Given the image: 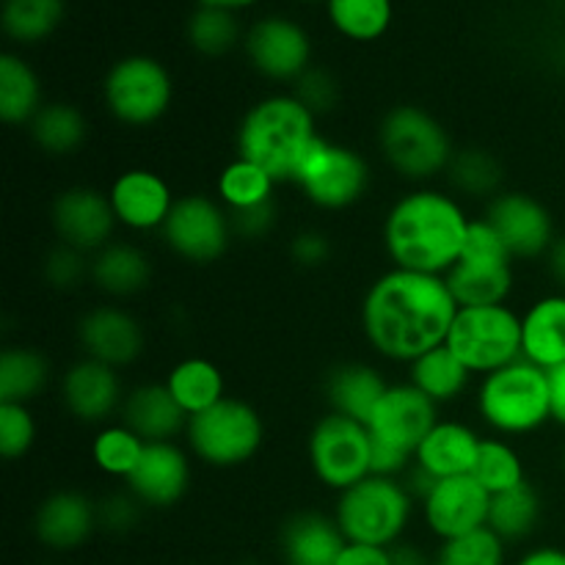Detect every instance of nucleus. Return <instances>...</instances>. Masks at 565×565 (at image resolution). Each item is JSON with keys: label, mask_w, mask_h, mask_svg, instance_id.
Wrapping results in <instances>:
<instances>
[{"label": "nucleus", "mask_w": 565, "mask_h": 565, "mask_svg": "<svg viewBox=\"0 0 565 565\" xmlns=\"http://www.w3.org/2000/svg\"><path fill=\"white\" fill-rule=\"evenodd\" d=\"M458 309L445 276L390 268L364 292L359 326L375 356L408 367L445 345Z\"/></svg>", "instance_id": "nucleus-1"}, {"label": "nucleus", "mask_w": 565, "mask_h": 565, "mask_svg": "<svg viewBox=\"0 0 565 565\" xmlns=\"http://www.w3.org/2000/svg\"><path fill=\"white\" fill-rule=\"evenodd\" d=\"M472 215L452 191L417 185L390 204L381 243L392 268L447 276L458 265Z\"/></svg>", "instance_id": "nucleus-2"}, {"label": "nucleus", "mask_w": 565, "mask_h": 565, "mask_svg": "<svg viewBox=\"0 0 565 565\" xmlns=\"http://www.w3.org/2000/svg\"><path fill=\"white\" fill-rule=\"evenodd\" d=\"M318 116L296 94H268L243 114L235 147L241 158L263 166L276 182H296L303 160L320 141Z\"/></svg>", "instance_id": "nucleus-3"}, {"label": "nucleus", "mask_w": 565, "mask_h": 565, "mask_svg": "<svg viewBox=\"0 0 565 565\" xmlns=\"http://www.w3.org/2000/svg\"><path fill=\"white\" fill-rule=\"evenodd\" d=\"M478 419L502 439H524L552 423L550 373L527 359L478 379L475 386Z\"/></svg>", "instance_id": "nucleus-4"}, {"label": "nucleus", "mask_w": 565, "mask_h": 565, "mask_svg": "<svg viewBox=\"0 0 565 565\" xmlns=\"http://www.w3.org/2000/svg\"><path fill=\"white\" fill-rule=\"evenodd\" d=\"M379 152L392 174L417 185H430L452 163V138L447 127L419 105H395L379 125Z\"/></svg>", "instance_id": "nucleus-5"}, {"label": "nucleus", "mask_w": 565, "mask_h": 565, "mask_svg": "<svg viewBox=\"0 0 565 565\" xmlns=\"http://www.w3.org/2000/svg\"><path fill=\"white\" fill-rule=\"evenodd\" d=\"M417 508V500L406 489L403 478L370 475L362 483L337 494L331 516L351 544H373L392 550L406 539Z\"/></svg>", "instance_id": "nucleus-6"}, {"label": "nucleus", "mask_w": 565, "mask_h": 565, "mask_svg": "<svg viewBox=\"0 0 565 565\" xmlns=\"http://www.w3.org/2000/svg\"><path fill=\"white\" fill-rule=\"evenodd\" d=\"M265 434L263 414L243 397L226 395L213 408L188 419L185 447L202 467L237 469L259 456Z\"/></svg>", "instance_id": "nucleus-7"}, {"label": "nucleus", "mask_w": 565, "mask_h": 565, "mask_svg": "<svg viewBox=\"0 0 565 565\" xmlns=\"http://www.w3.org/2000/svg\"><path fill=\"white\" fill-rule=\"evenodd\" d=\"M103 105L121 127L143 130L163 119L174 105L169 66L147 53H132L110 64L103 77Z\"/></svg>", "instance_id": "nucleus-8"}, {"label": "nucleus", "mask_w": 565, "mask_h": 565, "mask_svg": "<svg viewBox=\"0 0 565 565\" xmlns=\"http://www.w3.org/2000/svg\"><path fill=\"white\" fill-rule=\"evenodd\" d=\"M445 345L475 379L497 373L522 359V312L511 303L461 307Z\"/></svg>", "instance_id": "nucleus-9"}, {"label": "nucleus", "mask_w": 565, "mask_h": 565, "mask_svg": "<svg viewBox=\"0 0 565 565\" xmlns=\"http://www.w3.org/2000/svg\"><path fill=\"white\" fill-rule=\"evenodd\" d=\"M292 185L303 193L312 207L323 213H342V210L356 207L367 196L373 185V169L359 149L320 138L309 158L303 160Z\"/></svg>", "instance_id": "nucleus-10"}, {"label": "nucleus", "mask_w": 565, "mask_h": 565, "mask_svg": "<svg viewBox=\"0 0 565 565\" xmlns=\"http://www.w3.org/2000/svg\"><path fill=\"white\" fill-rule=\"evenodd\" d=\"M370 452H373V439H370L367 425L342 417V414L326 412L309 430V469L315 480L334 494H342L373 475Z\"/></svg>", "instance_id": "nucleus-11"}, {"label": "nucleus", "mask_w": 565, "mask_h": 565, "mask_svg": "<svg viewBox=\"0 0 565 565\" xmlns=\"http://www.w3.org/2000/svg\"><path fill=\"white\" fill-rule=\"evenodd\" d=\"M163 246L188 265H213L230 252L235 241L232 215L224 204L207 193L177 196L169 221L160 230Z\"/></svg>", "instance_id": "nucleus-12"}, {"label": "nucleus", "mask_w": 565, "mask_h": 565, "mask_svg": "<svg viewBox=\"0 0 565 565\" xmlns=\"http://www.w3.org/2000/svg\"><path fill=\"white\" fill-rule=\"evenodd\" d=\"M243 53L252 70L270 83H296L315 66L312 36L287 14H265L252 22L243 39Z\"/></svg>", "instance_id": "nucleus-13"}, {"label": "nucleus", "mask_w": 565, "mask_h": 565, "mask_svg": "<svg viewBox=\"0 0 565 565\" xmlns=\"http://www.w3.org/2000/svg\"><path fill=\"white\" fill-rule=\"evenodd\" d=\"M483 218L502 237L505 248L516 263L544 259L555 246L557 230L550 207L541 199L524 191H500L486 202Z\"/></svg>", "instance_id": "nucleus-14"}, {"label": "nucleus", "mask_w": 565, "mask_h": 565, "mask_svg": "<svg viewBox=\"0 0 565 565\" xmlns=\"http://www.w3.org/2000/svg\"><path fill=\"white\" fill-rule=\"evenodd\" d=\"M50 226L61 246L77 248L88 257L114 243L119 230L108 193L92 185L64 188L50 204Z\"/></svg>", "instance_id": "nucleus-15"}, {"label": "nucleus", "mask_w": 565, "mask_h": 565, "mask_svg": "<svg viewBox=\"0 0 565 565\" xmlns=\"http://www.w3.org/2000/svg\"><path fill=\"white\" fill-rule=\"evenodd\" d=\"M125 395L127 390L119 370L88 356L75 359L58 379L61 406L75 423L88 425V428H103L114 423L116 414L121 412Z\"/></svg>", "instance_id": "nucleus-16"}, {"label": "nucleus", "mask_w": 565, "mask_h": 565, "mask_svg": "<svg viewBox=\"0 0 565 565\" xmlns=\"http://www.w3.org/2000/svg\"><path fill=\"white\" fill-rule=\"evenodd\" d=\"M75 337L83 356L108 364L119 373L132 367L147 348L141 320L116 301L97 303L83 312L75 326Z\"/></svg>", "instance_id": "nucleus-17"}, {"label": "nucleus", "mask_w": 565, "mask_h": 565, "mask_svg": "<svg viewBox=\"0 0 565 565\" xmlns=\"http://www.w3.org/2000/svg\"><path fill=\"white\" fill-rule=\"evenodd\" d=\"M105 193H108L119 230L132 232V235H154L163 230L177 204L169 180L143 166L119 171Z\"/></svg>", "instance_id": "nucleus-18"}, {"label": "nucleus", "mask_w": 565, "mask_h": 565, "mask_svg": "<svg viewBox=\"0 0 565 565\" xmlns=\"http://www.w3.org/2000/svg\"><path fill=\"white\" fill-rule=\"evenodd\" d=\"M489 511L491 494L472 475L439 480L430 489V494L419 502V516H423L425 530L439 544L489 527Z\"/></svg>", "instance_id": "nucleus-19"}, {"label": "nucleus", "mask_w": 565, "mask_h": 565, "mask_svg": "<svg viewBox=\"0 0 565 565\" xmlns=\"http://www.w3.org/2000/svg\"><path fill=\"white\" fill-rule=\"evenodd\" d=\"M439 406L408 381L390 384L367 419V430L381 445L414 456L428 430L439 423Z\"/></svg>", "instance_id": "nucleus-20"}, {"label": "nucleus", "mask_w": 565, "mask_h": 565, "mask_svg": "<svg viewBox=\"0 0 565 565\" xmlns=\"http://www.w3.org/2000/svg\"><path fill=\"white\" fill-rule=\"evenodd\" d=\"M193 480V456L177 441H152L125 489L143 505V511H169L185 500Z\"/></svg>", "instance_id": "nucleus-21"}, {"label": "nucleus", "mask_w": 565, "mask_h": 565, "mask_svg": "<svg viewBox=\"0 0 565 565\" xmlns=\"http://www.w3.org/2000/svg\"><path fill=\"white\" fill-rule=\"evenodd\" d=\"M97 530V500L81 489L53 491L33 511V539L55 555L83 550Z\"/></svg>", "instance_id": "nucleus-22"}, {"label": "nucleus", "mask_w": 565, "mask_h": 565, "mask_svg": "<svg viewBox=\"0 0 565 565\" xmlns=\"http://www.w3.org/2000/svg\"><path fill=\"white\" fill-rule=\"evenodd\" d=\"M345 544V535L331 513H292L279 530L281 565H337Z\"/></svg>", "instance_id": "nucleus-23"}, {"label": "nucleus", "mask_w": 565, "mask_h": 565, "mask_svg": "<svg viewBox=\"0 0 565 565\" xmlns=\"http://www.w3.org/2000/svg\"><path fill=\"white\" fill-rule=\"evenodd\" d=\"M480 445H483V436L472 425L463 419L441 417L414 452V463L436 480L463 478V475H472Z\"/></svg>", "instance_id": "nucleus-24"}, {"label": "nucleus", "mask_w": 565, "mask_h": 565, "mask_svg": "<svg viewBox=\"0 0 565 565\" xmlns=\"http://www.w3.org/2000/svg\"><path fill=\"white\" fill-rule=\"evenodd\" d=\"M119 419L136 430L147 445L152 441H177L185 436L188 417L174 403L163 381H141L130 386L121 403Z\"/></svg>", "instance_id": "nucleus-25"}, {"label": "nucleus", "mask_w": 565, "mask_h": 565, "mask_svg": "<svg viewBox=\"0 0 565 565\" xmlns=\"http://www.w3.org/2000/svg\"><path fill=\"white\" fill-rule=\"evenodd\" d=\"M154 265L138 243L114 241L92 257V285L110 301L136 298L152 285Z\"/></svg>", "instance_id": "nucleus-26"}, {"label": "nucleus", "mask_w": 565, "mask_h": 565, "mask_svg": "<svg viewBox=\"0 0 565 565\" xmlns=\"http://www.w3.org/2000/svg\"><path fill=\"white\" fill-rule=\"evenodd\" d=\"M522 359L541 370L565 364V292L535 298L522 312Z\"/></svg>", "instance_id": "nucleus-27"}, {"label": "nucleus", "mask_w": 565, "mask_h": 565, "mask_svg": "<svg viewBox=\"0 0 565 565\" xmlns=\"http://www.w3.org/2000/svg\"><path fill=\"white\" fill-rule=\"evenodd\" d=\"M386 390H390V381L375 364L342 362L326 379V403H329V412L367 425L370 414Z\"/></svg>", "instance_id": "nucleus-28"}, {"label": "nucleus", "mask_w": 565, "mask_h": 565, "mask_svg": "<svg viewBox=\"0 0 565 565\" xmlns=\"http://www.w3.org/2000/svg\"><path fill=\"white\" fill-rule=\"evenodd\" d=\"M163 384L188 419L207 412L226 397L224 370L213 359L204 356H185L171 364Z\"/></svg>", "instance_id": "nucleus-29"}, {"label": "nucleus", "mask_w": 565, "mask_h": 565, "mask_svg": "<svg viewBox=\"0 0 565 565\" xmlns=\"http://www.w3.org/2000/svg\"><path fill=\"white\" fill-rule=\"evenodd\" d=\"M516 263H480L458 259L456 268L445 276L458 307H500L508 303L516 287Z\"/></svg>", "instance_id": "nucleus-30"}, {"label": "nucleus", "mask_w": 565, "mask_h": 565, "mask_svg": "<svg viewBox=\"0 0 565 565\" xmlns=\"http://www.w3.org/2000/svg\"><path fill=\"white\" fill-rule=\"evenodd\" d=\"M44 108V86L31 61L20 53L0 55V119L9 127H28Z\"/></svg>", "instance_id": "nucleus-31"}, {"label": "nucleus", "mask_w": 565, "mask_h": 565, "mask_svg": "<svg viewBox=\"0 0 565 565\" xmlns=\"http://www.w3.org/2000/svg\"><path fill=\"white\" fill-rule=\"evenodd\" d=\"M28 138L39 152L50 158H70L88 141V119L77 105L64 99L44 103V108L28 125Z\"/></svg>", "instance_id": "nucleus-32"}, {"label": "nucleus", "mask_w": 565, "mask_h": 565, "mask_svg": "<svg viewBox=\"0 0 565 565\" xmlns=\"http://www.w3.org/2000/svg\"><path fill=\"white\" fill-rule=\"evenodd\" d=\"M53 384V364L39 348L11 345L0 353V403L31 406Z\"/></svg>", "instance_id": "nucleus-33"}, {"label": "nucleus", "mask_w": 565, "mask_h": 565, "mask_svg": "<svg viewBox=\"0 0 565 565\" xmlns=\"http://www.w3.org/2000/svg\"><path fill=\"white\" fill-rule=\"evenodd\" d=\"M406 381L441 408L461 401L469 392V386H472L475 375L463 367V362L450 348L439 345L425 353V356H419L417 362L408 364Z\"/></svg>", "instance_id": "nucleus-34"}, {"label": "nucleus", "mask_w": 565, "mask_h": 565, "mask_svg": "<svg viewBox=\"0 0 565 565\" xmlns=\"http://www.w3.org/2000/svg\"><path fill=\"white\" fill-rule=\"evenodd\" d=\"M276 188H279V182L263 166L241 158V154H235L215 177V199L230 210V215L274 204Z\"/></svg>", "instance_id": "nucleus-35"}, {"label": "nucleus", "mask_w": 565, "mask_h": 565, "mask_svg": "<svg viewBox=\"0 0 565 565\" xmlns=\"http://www.w3.org/2000/svg\"><path fill=\"white\" fill-rule=\"evenodd\" d=\"M541 516H544V502H541L539 489L527 480L519 489L491 497L489 530L500 535L508 546H516L533 539Z\"/></svg>", "instance_id": "nucleus-36"}, {"label": "nucleus", "mask_w": 565, "mask_h": 565, "mask_svg": "<svg viewBox=\"0 0 565 565\" xmlns=\"http://www.w3.org/2000/svg\"><path fill=\"white\" fill-rule=\"evenodd\" d=\"M143 450H147V441L136 430L127 428L121 419H116V423H108L94 430L92 445H88V458H92L94 469L99 475L127 483L138 463H141Z\"/></svg>", "instance_id": "nucleus-37"}, {"label": "nucleus", "mask_w": 565, "mask_h": 565, "mask_svg": "<svg viewBox=\"0 0 565 565\" xmlns=\"http://www.w3.org/2000/svg\"><path fill=\"white\" fill-rule=\"evenodd\" d=\"M66 17V0H3L0 25L14 44H39L53 36Z\"/></svg>", "instance_id": "nucleus-38"}, {"label": "nucleus", "mask_w": 565, "mask_h": 565, "mask_svg": "<svg viewBox=\"0 0 565 565\" xmlns=\"http://www.w3.org/2000/svg\"><path fill=\"white\" fill-rule=\"evenodd\" d=\"M331 28L348 42H379L395 20L392 0H326Z\"/></svg>", "instance_id": "nucleus-39"}, {"label": "nucleus", "mask_w": 565, "mask_h": 565, "mask_svg": "<svg viewBox=\"0 0 565 565\" xmlns=\"http://www.w3.org/2000/svg\"><path fill=\"white\" fill-rule=\"evenodd\" d=\"M447 182L450 191L458 199H480V202H491L502 188V166L500 160L483 147H467L456 149L452 163L447 169Z\"/></svg>", "instance_id": "nucleus-40"}, {"label": "nucleus", "mask_w": 565, "mask_h": 565, "mask_svg": "<svg viewBox=\"0 0 565 565\" xmlns=\"http://www.w3.org/2000/svg\"><path fill=\"white\" fill-rule=\"evenodd\" d=\"M188 44L204 58H221L230 55L237 44H243L246 31H243L237 11L215 9V6H196L185 25Z\"/></svg>", "instance_id": "nucleus-41"}, {"label": "nucleus", "mask_w": 565, "mask_h": 565, "mask_svg": "<svg viewBox=\"0 0 565 565\" xmlns=\"http://www.w3.org/2000/svg\"><path fill=\"white\" fill-rule=\"evenodd\" d=\"M472 478L478 480L491 497L519 489V486L530 480L522 452L516 450V445H513L511 439H502V436H483V445H480Z\"/></svg>", "instance_id": "nucleus-42"}, {"label": "nucleus", "mask_w": 565, "mask_h": 565, "mask_svg": "<svg viewBox=\"0 0 565 565\" xmlns=\"http://www.w3.org/2000/svg\"><path fill=\"white\" fill-rule=\"evenodd\" d=\"M508 550L511 546L500 535L483 527L439 544L434 565H511L508 563Z\"/></svg>", "instance_id": "nucleus-43"}, {"label": "nucleus", "mask_w": 565, "mask_h": 565, "mask_svg": "<svg viewBox=\"0 0 565 565\" xmlns=\"http://www.w3.org/2000/svg\"><path fill=\"white\" fill-rule=\"evenodd\" d=\"M36 436L39 425L31 406L0 403V456L6 461H22L36 445Z\"/></svg>", "instance_id": "nucleus-44"}, {"label": "nucleus", "mask_w": 565, "mask_h": 565, "mask_svg": "<svg viewBox=\"0 0 565 565\" xmlns=\"http://www.w3.org/2000/svg\"><path fill=\"white\" fill-rule=\"evenodd\" d=\"M42 276L44 285L53 287V290L72 292L81 285H86V281H92V257L77 252V248L55 243L47 252V257H44Z\"/></svg>", "instance_id": "nucleus-45"}, {"label": "nucleus", "mask_w": 565, "mask_h": 565, "mask_svg": "<svg viewBox=\"0 0 565 565\" xmlns=\"http://www.w3.org/2000/svg\"><path fill=\"white\" fill-rule=\"evenodd\" d=\"M292 94L312 110L315 116H323L329 110H334L337 99H340V86H337L334 75L323 66H312L309 72H303L296 83H292Z\"/></svg>", "instance_id": "nucleus-46"}, {"label": "nucleus", "mask_w": 565, "mask_h": 565, "mask_svg": "<svg viewBox=\"0 0 565 565\" xmlns=\"http://www.w3.org/2000/svg\"><path fill=\"white\" fill-rule=\"evenodd\" d=\"M143 505L130 494V491H116V494L103 497L97 502L99 530L110 535H127L138 527L141 522Z\"/></svg>", "instance_id": "nucleus-47"}, {"label": "nucleus", "mask_w": 565, "mask_h": 565, "mask_svg": "<svg viewBox=\"0 0 565 565\" xmlns=\"http://www.w3.org/2000/svg\"><path fill=\"white\" fill-rule=\"evenodd\" d=\"M461 259H480V263H516V259L511 257V252L505 248V243H502V237L497 235V230L483 218V215L472 218V224H469Z\"/></svg>", "instance_id": "nucleus-48"}, {"label": "nucleus", "mask_w": 565, "mask_h": 565, "mask_svg": "<svg viewBox=\"0 0 565 565\" xmlns=\"http://www.w3.org/2000/svg\"><path fill=\"white\" fill-rule=\"evenodd\" d=\"M290 254L303 268H318L331 259V237L320 230H303L292 237Z\"/></svg>", "instance_id": "nucleus-49"}, {"label": "nucleus", "mask_w": 565, "mask_h": 565, "mask_svg": "<svg viewBox=\"0 0 565 565\" xmlns=\"http://www.w3.org/2000/svg\"><path fill=\"white\" fill-rule=\"evenodd\" d=\"M276 224V207L274 204H265V207L246 210V213L232 215V230H235V237H243V241H259V237L268 235Z\"/></svg>", "instance_id": "nucleus-50"}, {"label": "nucleus", "mask_w": 565, "mask_h": 565, "mask_svg": "<svg viewBox=\"0 0 565 565\" xmlns=\"http://www.w3.org/2000/svg\"><path fill=\"white\" fill-rule=\"evenodd\" d=\"M337 565H395V561H392V550H386V546L351 544L348 541Z\"/></svg>", "instance_id": "nucleus-51"}, {"label": "nucleus", "mask_w": 565, "mask_h": 565, "mask_svg": "<svg viewBox=\"0 0 565 565\" xmlns=\"http://www.w3.org/2000/svg\"><path fill=\"white\" fill-rule=\"evenodd\" d=\"M511 565H565V550L552 544L530 546Z\"/></svg>", "instance_id": "nucleus-52"}, {"label": "nucleus", "mask_w": 565, "mask_h": 565, "mask_svg": "<svg viewBox=\"0 0 565 565\" xmlns=\"http://www.w3.org/2000/svg\"><path fill=\"white\" fill-rule=\"evenodd\" d=\"M550 392H552V423L565 428V364L550 370Z\"/></svg>", "instance_id": "nucleus-53"}, {"label": "nucleus", "mask_w": 565, "mask_h": 565, "mask_svg": "<svg viewBox=\"0 0 565 565\" xmlns=\"http://www.w3.org/2000/svg\"><path fill=\"white\" fill-rule=\"evenodd\" d=\"M544 263H546V270H550L552 281L557 285V290L565 292V235H557L555 246L550 248Z\"/></svg>", "instance_id": "nucleus-54"}, {"label": "nucleus", "mask_w": 565, "mask_h": 565, "mask_svg": "<svg viewBox=\"0 0 565 565\" xmlns=\"http://www.w3.org/2000/svg\"><path fill=\"white\" fill-rule=\"evenodd\" d=\"M199 6H215V9H226V11H243L257 6L259 0H196Z\"/></svg>", "instance_id": "nucleus-55"}, {"label": "nucleus", "mask_w": 565, "mask_h": 565, "mask_svg": "<svg viewBox=\"0 0 565 565\" xmlns=\"http://www.w3.org/2000/svg\"><path fill=\"white\" fill-rule=\"evenodd\" d=\"M241 565H263V563H257V561H246V563H241Z\"/></svg>", "instance_id": "nucleus-56"}, {"label": "nucleus", "mask_w": 565, "mask_h": 565, "mask_svg": "<svg viewBox=\"0 0 565 565\" xmlns=\"http://www.w3.org/2000/svg\"><path fill=\"white\" fill-rule=\"evenodd\" d=\"M561 463H563V475H565V447H563V458H561Z\"/></svg>", "instance_id": "nucleus-57"}, {"label": "nucleus", "mask_w": 565, "mask_h": 565, "mask_svg": "<svg viewBox=\"0 0 565 565\" xmlns=\"http://www.w3.org/2000/svg\"><path fill=\"white\" fill-rule=\"evenodd\" d=\"M188 565H199V563H188Z\"/></svg>", "instance_id": "nucleus-58"}]
</instances>
